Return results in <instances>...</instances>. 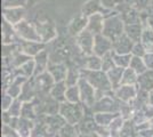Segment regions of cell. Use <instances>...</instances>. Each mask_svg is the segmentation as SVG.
I'll return each mask as SVG.
<instances>
[{"mask_svg":"<svg viewBox=\"0 0 153 137\" xmlns=\"http://www.w3.org/2000/svg\"><path fill=\"white\" fill-rule=\"evenodd\" d=\"M81 77L85 78L90 85L95 87L96 90H110L112 88V84L110 82L106 72L98 70V71H91V70H85L81 71Z\"/></svg>","mask_w":153,"mask_h":137,"instance_id":"2","label":"cell"},{"mask_svg":"<svg viewBox=\"0 0 153 137\" xmlns=\"http://www.w3.org/2000/svg\"><path fill=\"white\" fill-rule=\"evenodd\" d=\"M68 69L66 66L63 64H49L48 65V72L51 74V77L54 78L55 82H61L64 81L66 78V74H68Z\"/></svg>","mask_w":153,"mask_h":137,"instance_id":"18","label":"cell"},{"mask_svg":"<svg viewBox=\"0 0 153 137\" xmlns=\"http://www.w3.org/2000/svg\"><path fill=\"white\" fill-rule=\"evenodd\" d=\"M2 16L4 20H6L8 23L16 25L21 21L24 20L25 16V9L24 7H9L2 9Z\"/></svg>","mask_w":153,"mask_h":137,"instance_id":"10","label":"cell"},{"mask_svg":"<svg viewBox=\"0 0 153 137\" xmlns=\"http://www.w3.org/2000/svg\"><path fill=\"white\" fill-rule=\"evenodd\" d=\"M147 53L146 47L143 45L142 42H135L134 47H133V50H131V55L134 56H140V57H144L145 54Z\"/></svg>","mask_w":153,"mask_h":137,"instance_id":"38","label":"cell"},{"mask_svg":"<svg viewBox=\"0 0 153 137\" xmlns=\"http://www.w3.org/2000/svg\"><path fill=\"white\" fill-rule=\"evenodd\" d=\"M26 81V77H17V78L14 80L12 82V86L8 88L7 90V94L10 95L13 98L17 97L19 94H21V90H22V85Z\"/></svg>","mask_w":153,"mask_h":137,"instance_id":"25","label":"cell"},{"mask_svg":"<svg viewBox=\"0 0 153 137\" xmlns=\"http://www.w3.org/2000/svg\"><path fill=\"white\" fill-rule=\"evenodd\" d=\"M32 122H30L27 119H19V124H17V127L16 129L19 130V135H21L22 137H27L30 136L31 134V128L33 127Z\"/></svg>","mask_w":153,"mask_h":137,"instance_id":"31","label":"cell"},{"mask_svg":"<svg viewBox=\"0 0 153 137\" xmlns=\"http://www.w3.org/2000/svg\"><path fill=\"white\" fill-rule=\"evenodd\" d=\"M101 2L104 8L112 10V9H115L117 7H119V5L123 1L122 0H101Z\"/></svg>","mask_w":153,"mask_h":137,"instance_id":"43","label":"cell"},{"mask_svg":"<svg viewBox=\"0 0 153 137\" xmlns=\"http://www.w3.org/2000/svg\"><path fill=\"white\" fill-rule=\"evenodd\" d=\"M152 6V0H133V7L138 12H145Z\"/></svg>","mask_w":153,"mask_h":137,"instance_id":"37","label":"cell"},{"mask_svg":"<svg viewBox=\"0 0 153 137\" xmlns=\"http://www.w3.org/2000/svg\"><path fill=\"white\" fill-rule=\"evenodd\" d=\"M16 38H19L17 33L15 31V26L10 23H8L6 20L2 21V41L4 44H14L16 41Z\"/></svg>","mask_w":153,"mask_h":137,"instance_id":"17","label":"cell"},{"mask_svg":"<svg viewBox=\"0 0 153 137\" xmlns=\"http://www.w3.org/2000/svg\"><path fill=\"white\" fill-rule=\"evenodd\" d=\"M94 42H95V34H93L87 29L79 36H76V44L87 56L94 53Z\"/></svg>","mask_w":153,"mask_h":137,"instance_id":"6","label":"cell"},{"mask_svg":"<svg viewBox=\"0 0 153 137\" xmlns=\"http://www.w3.org/2000/svg\"><path fill=\"white\" fill-rule=\"evenodd\" d=\"M68 86L65 84V81H61V82H56V85L51 88V95L53 98H55L56 101H65V93H66V88Z\"/></svg>","mask_w":153,"mask_h":137,"instance_id":"24","label":"cell"},{"mask_svg":"<svg viewBox=\"0 0 153 137\" xmlns=\"http://www.w3.org/2000/svg\"><path fill=\"white\" fill-rule=\"evenodd\" d=\"M22 116L26 119H30L33 117V109H32L31 104H24L22 106Z\"/></svg>","mask_w":153,"mask_h":137,"instance_id":"45","label":"cell"},{"mask_svg":"<svg viewBox=\"0 0 153 137\" xmlns=\"http://www.w3.org/2000/svg\"><path fill=\"white\" fill-rule=\"evenodd\" d=\"M130 1H133V0H130Z\"/></svg>","mask_w":153,"mask_h":137,"instance_id":"52","label":"cell"},{"mask_svg":"<svg viewBox=\"0 0 153 137\" xmlns=\"http://www.w3.org/2000/svg\"><path fill=\"white\" fill-rule=\"evenodd\" d=\"M79 89H80V96H81V101H82L87 106H93L95 104L96 101V89L93 85H90L89 82L85 78H80L79 82Z\"/></svg>","mask_w":153,"mask_h":137,"instance_id":"5","label":"cell"},{"mask_svg":"<svg viewBox=\"0 0 153 137\" xmlns=\"http://www.w3.org/2000/svg\"><path fill=\"white\" fill-rule=\"evenodd\" d=\"M134 45V41L126 33H123L118 39L113 41V52L117 54H131Z\"/></svg>","mask_w":153,"mask_h":137,"instance_id":"11","label":"cell"},{"mask_svg":"<svg viewBox=\"0 0 153 137\" xmlns=\"http://www.w3.org/2000/svg\"><path fill=\"white\" fill-rule=\"evenodd\" d=\"M13 97L10 96V95H8V94H5L4 96H2V101H1V107H2V111H8L9 110V107L12 106L13 104Z\"/></svg>","mask_w":153,"mask_h":137,"instance_id":"44","label":"cell"},{"mask_svg":"<svg viewBox=\"0 0 153 137\" xmlns=\"http://www.w3.org/2000/svg\"><path fill=\"white\" fill-rule=\"evenodd\" d=\"M87 25H88V17L85 16L83 14H80V15L76 16L74 19H72L68 26V30L71 36L76 37L87 29Z\"/></svg>","mask_w":153,"mask_h":137,"instance_id":"12","label":"cell"},{"mask_svg":"<svg viewBox=\"0 0 153 137\" xmlns=\"http://www.w3.org/2000/svg\"><path fill=\"white\" fill-rule=\"evenodd\" d=\"M130 121H126L120 130V137H134V128Z\"/></svg>","mask_w":153,"mask_h":137,"instance_id":"42","label":"cell"},{"mask_svg":"<svg viewBox=\"0 0 153 137\" xmlns=\"http://www.w3.org/2000/svg\"><path fill=\"white\" fill-rule=\"evenodd\" d=\"M104 22H105V16L103 14H94L88 17V25L87 30L90 31L93 34H100L103 32L104 29Z\"/></svg>","mask_w":153,"mask_h":137,"instance_id":"15","label":"cell"},{"mask_svg":"<svg viewBox=\"0 0 153 137\" xmlns=\"http://www.w3.org/2000/svg\"><path fill=\"white\" fill-rule=\"evenodd\" d=\"M30 1H31V2H34V1H37V0H29V2H30Z\"/></svg>","mask_w":153,"mask_h":137,"instance_id":"50","label":"cell"},{"mask_svg":"<svg viewBox=\"0 0 153 137\" xmlns=\"http://www.w3.org/2000/svg\"><path fill=\"white\" fill-rule=\"evenodd\" d=\"M150 124H151V127L153 128V118L151 119V120H150Z\"/></svg>","mask_w":153,"mask_h":137,"instance_id":"49","label":"cell"},{"mask_svg":"<svg viewBox=\"0 0 153 137\" xmlns=\"http://www.w3.org/2000/svg\"><path fill=\"white\" fill-rule=\"evenodd\" d=\"M29 4V0H2L4 8L9 7H25Z\"/></svg>","mask_w":153,"mask_h":137,"instance_id":"39","label":"cell"},{"mask_svg":"<svg viewBox=\"0 0 153 137\" xmlns=\"http://www.w3.org/2000/svg\"><path fill=\"white\" fill-rule=\"evenodd\" d=\"M147 102H149V104L150 106L153 109V89L149 91V96H147Z\"/></svg>","mask_w":153,"mask_h":137,"instance_id":"47","label":"cell"},{"mask_svg":"<svg viewBox=\"0 0 153 137\" xmlns=\"http://www.w3.org/2000/svg\"><path fill=\"white\" fill-rule=\"evenodd\" d=\"M31 59H32L31 56L26 55L25 53H23L21 50V53H17L13 57V65L15 67H19V66H22L24 63H26L27 61H30Z\"/></svg>","mask_w":153,"mask_h":137,"instance_id":"35","label":"cell"},{"mask_svg":"<svg viewBox=\"0 0 153 137\" xmlns=\"http://www.w3.org/2000/svg\"><path fill=\"white\" fill-rule=\"evenodd\" d=\"M45 44L44 42H37V41H21V50L25 53L26 55L34 57L36 55H38L41 50H44Z\"/></svg>","mask_w":153,"mask_h":137,"instance_id":"16","label":"cell"},{"mask_svg":"<svg viewBox=\"0 0 153 137\" xmlns=\"http://www.w3.org/2000/svg\"><path fill=\"white\" fill-rule=\"evenodd\" d=\"M129 67H131L138 76L143 74L144 72L147 71V66L144 62V59L143 57H140V56H134L131 57V61H130V65Z\"/></svg>","mask_w":153,"mask_h":137,"instance_id":"26","label":"cell"},{"mask_svg":"<svg viewBox=\"0 0 153 137\" xmlns=\"http://www.w3.org/2000/svg\"><path fill=\"white\" fill-rule=\"evenodd\" d=\"M147 25L153 30V13L147 15Z\"/></svg>","mask_w":153,"mask_h":137,"instance_id":"48","label":"cell"},{"mask_svg":"<svg viewBox=\"0 0 153 137\" xmlns=\"http://www.w3.org/2000/svg\"><path fill=\"white\" fill-rule=\"evenodd\" d=\"M131 57H133L131 54H117V53L113 52V59H114L115 65L123 67V69L129 67Z\"/></svg>","mask_w":153,"mask_h":137,"instance_id":"30","label":"cell"},{"mask_svg":"<svg viewBox=\"0 0 153 137\" xmlns=\"http://www.w3.org/2000/svg\"><path fill=\"white\" fill-rule=\"evenodd\" d=\"M152 2H153V0H152Z\"/></svg>","mask_w":153,"mask_h":137,"instance_id":"54","label":"cell"},{"mask_svg":"<svg viewBox=\"0 0 153 137\" xmlns=\"http://www.w3.org/2000/svg\"><path fill=\"white\" fill-rule=\"evenodd\" d=\"M22 103L19 102V99H15L13 102V104L12 106L9 107V110H8V113L12 116V117H19V114H22Z\"/></svg>","mask_w":153,"mask_h":137,"instance_id":"40","label":"cell"},{"mask_svg":"<svg viewBox=\"0 0 153 137\" xmlns=\"http://www.w3.org/2000/svg\"><path fill=\"white\" fill-rule=\"evenodd\" d=\"M93 110L96 113L97 112H112V113H115L119 110V106L117 105V103L111 97L104 96V97L97 99V102L93 105Z\"/></svg>","mask_w":153,"mask_h":137,"instance_id":"13","label":"cell"},{"mask_svg":"<svg viewBox=\"0 0 153 137\" xmlns=\"http://www.w3.org/2000/svg\"><path fill=\"white\" fill-rule=\"evenodd\" d=\"M19 72L24 77H30L36 71V62H34V59H31L30 61H27L26 63H24L22 66H19Z\"/></svg>","mask_w":153,"mask_h":137,"instance_id":"34","label":"cell"},{"mask_svg":"<svg viewBox=\"0 0 153 137\" xmlns=\"http://www.w3.org/2000/svg\"><path fill=\"white\" fill-rule=\"evenodd\" d=\"M80 78H81V73H80V72L74 70V69H70V70L68 71L66 78H65L64 81H65V84H66L68 87H70V86L78 85Z\"/></svg>","mask_w":153,"mask_h":137,"instance_id":"32","label":"cell"},{"mask_svg":"<svg viewBox=\"0 0 153 137\" xmlns=\"http://www.w3.org/2000/svg\"><path fill=\"white\" fill-rule=\"evenodd\" d=\"M113 50V41L105 37L103 33L96 34L95 36V42H94V53L97 56L102 57L108 52Z\"/></svg>","mask_w":153,"mask_h":137,"instance_id":"7","label":"cell"},{"mask_svg":"<svg viewBox=\"0 0 153 137\" xmlns=\"http://www.w3.org/2000/svg\"><path fill=\"white\" fill-rule=\"evenodd\" d=\"M143 59L147 66V70H153V53H146Z\"/></svg>","mask_w":153,"mask_h":137,"instance_id":"46","label":"cell"},{"mask_svg":"<svg viewBox=\"0 0 153 137\" xmlns=\"http://www.w3.org/2000/svg\"><path fill=\"white\" fill-rule=\"evenodd\" d=\"M115 63L113 59V50H111L108 54H105L104 56H102V71L108 72L111 69H113Z\"/></svg>","mask_w":153,"mask_h":137,"instance_id":"33","label":"cell"},{"mask_svg":"<svg viewBox=\"0 0 153 137\" xmlns=\"http://www.w3.org/2000/svg\"><path fill=\"white\" fill-rule=\"evenodd\" d=\"M123 72H125V69H123V67H120V66H117V65H115L113 69H111L110 71L106 72V74H108V80H110V82L112 84V87H119V86L121 85Z\"/></svg>","mask_w":153,"mask_h":137,"instance_id":"21","label":"cell"},{"mask_svg":"<svg viewBox=\"0 0 153 137\" xmlns=\"http://www.w3.org/2000/svg\"><path fill=\"white\" fill-rule=\"evenodd\" d=\"M14 26H15V31H16V33H17V36H19V38L21 40L42 42L38 31H37L36 24H33L29 21L23 20Z\"/></svg>","mask_w":153,"mask_h":137,"instance_id":"4","label":"cell"},{"mask_svg":"<svg viewBox=\"0 0 153 137\" xmlns=\"http://www.w3.org/2000/svg\"><path fill=\"white\" fill-rule=\"evenodd\" d=\"M59 137H76V131L73 128V124H68L66 126L62 127Z\"/></svg>","mask_w":153,"mask_h":137,"instance_id":"41","label":"cell"},{"mask_svg":"<svg viewBox=\"0 0 153 137\" xmlns=\"http://www.w3.org/2000/svg\"><path fill=\"white\" fill-rule=\"evenodd\" d=\"M65 101L66 102H70V103H79L81 101L79 86L74 85L68 87L66 93H65Z\"/></svg>","mask_w":153,"mask_h":137,"instance_id":"27","label":"cell"},{"mask_svg":"<svg viewBox=\"0 0 153 137\" xmlns=\"http://www.w3.org/2000/svg\"><path fill=\"white\" fill-rule=\"evenodd\" d=\"M138 84L142 89L150 91L153 89V70H147L138 77Z\"/></svg>","mask_w":153,"mask_h":137,"instance_id":"23","label":"cell"},{"mask_svg":"<svg viewBox=\"0 0 153 137\" xmlns=\"http://www.w3.org/2000/svg\"><path fill=\"white\" fill-rule=\"evenodd\" d=\"M34 62H36V71L34 74L39 76L41 73L46 72V69H48V55L45 50H41L38 55L34 56Z\"/></svg>","mask_w":153,"mask_h":137,"instance_id":"20","label":"cell"},{"mask_svg":"<svg viewBox=\"0 0 153 137\" xmlns=\"http://www.w3.org/2000/svg\"><path fill=\"white\" fill-rule=\"evenodd\" d=\"M137 95V88L135 85H120L115 90V96L122 102L129 103Z\"/></svg>","mask_w":153,"mask_h":137,"instance_id":"14","label":"cell"},{"mask_svg":"<svg viewBox=\"0 0 153 137\" xmlns=\"http://www.w3.org/2000/svg\"><path fill=\"white\" fill-rule=\"evenodd\" d=\"M110 12H111L110 9H106L103 7L101 0H88L81 7V14H83L87 17L98 13L106 16V14H110Z\"/></svg>","mask_w":153,"mask_h":137,"instance_id":"9","label":"cell"},{"mask_svg":"<svg viewBox=\"0 0 153 137\" xmlns=\"http://www.w3.org/2000/svg\"><path fill=\"white\" fill-rule=\"evenodd\" d=\"M117 116H118L117 113H112V112H97L94 116V119L98 126L108 127Z\"/></svg>","mask_w":153,"mask_h":137,"instance_id":"22","label":"cell"},{"mask_svg":"<svg viewBox=\"0 0 153 137\" xmlns=\"http://www.w3.org/2000/svg\"><path fill=\"white\" fill-rule=\"evenodd\" d=\"M86 69L91 71L102 70V57L97 56L95 54L88 55V57L86 59Z\"/></svg>","mask_w":153,"mask_h":137,"instance_id":"28","label":"cell"},{"mask_svg":"<svg viewBox=\"0 0 153 137\" xmlns=\"http://www.w3.org/2000/svg\"><path fill=\"white\" fill-rule=\"evenodd\" d=\"M138 74L131 69V67H127L125 69L123 76H122L121 85H135L136 82H138Z\"/></svg>","mask_w":153,"mask_h":137,"instance_id":"29","label":"cell"},{"mask_svg":"<svg viewBox=\"0 0 153 137\" xmlns=\"http://www.w3.org/2000/svg\"><path fill=\"white\" fill-rule=\"evenodd\" d=\"M36 27H37V31H38L39 36L41 38V41L46 44L51 40L55 39L57 33H56V29L53 23L45 21V22H38L36 23Z\"/></svg>","mask_w":153,"mask_h":137,"instance_id":"8","label":"cell"},{"mask_svg":"<svg viewBox=\"0 0 153 137\" xmlns=\"http://www.w3.org/2000/svg\"><path fill=\"white\" fill-rule=\"evenodd\" d=\"M27 137H30V136H27Z\"/></svg>","mask_w":153,"mask_h":137,"instance_id":"53","label":"cell"},{"mask_svg":"<svg viewBox=\"0 0 153 137\" xmlns=\"http://www.w3.org/2000/svg\"><path fill=\"white\" fill-rule=\"evenodd\" d=\"M104 137H106V136H104ZM112 137H113V136H112Z\"/></svg>","mask_w":153,"mask_h":137,"instance_id":"51","label":"cell"},{"mask_svg":"<svg viewBox=\"0 0 153 137\" xmlns=\"http://www.w3.org/2000/svg\"><path fill=\"white\" fill-rule=\"evenodd\" d=\"M110 133H119V137H120V130L123 127V119L120 116H117V117L112 120V122L110 124ZM110 134V135H111Z\"/></svg>","mask_w":153,"mask_h":137,"instance_id":"36","label":"cell"},{"mask_svg":"<svg viewBox=\"0 0 153 137\" xmlns=\"http://www.w3.org/2000/svg\"><path fill=\"white\" fill-rule=\"evenodd\" d=\"M125 26L126 24L120 16V14L114 12L113 14H110L108 16H105L104 29L102 33L105 37H108V39L114 41L125 33Z\"/></svg>","mask_w":153,"mask_h":137,"instance_id":"1","label":"cell"},{"mask_svg":"<svg viewBox=\"0 0 153 137\" xmlns=\"http://www.w3.org/2000/svg\"><path fill=\"white\" fill-rule=\"evenodd\" d=\"M59 114L65 119L68 124H76L82 119V106L79 103L64 102L59 106Z\"/></svg>","mask_w":153,"mask_h":137,"instance_id":"3","label":"cell"},{"mask_svg":"<svg viewBox=\"0 0 153 137\" xmlns=\"http://www.w3.org/2000/svg\"><path fill=\"white\" fill-rule=\"evenodd\" d=\"M142 23H133V24H126L125 26V33L127 34L134 42H140L143 32Z\"/></svg>","mask_w":153,"mask_h":137,"instance_id":"19","label":"cell"}]
</instances>
